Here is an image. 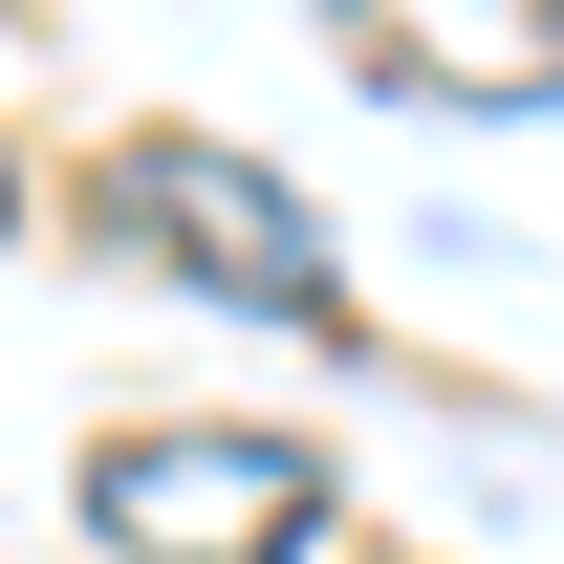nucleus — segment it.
<instances>
[{"instance_id":"1","label":"nucleus","mask_w":564,"mask_h":564,"mask_svg":"<svg viewBox=\"0 0 564 564\" xmlns=\"http://www.w3.org/2000/svg\"><path fill=\"white\" fill-rule=\"evenodd\" d=\"M109 239H152V261L196 282V304H261V326H348V282H326V217L282 196V174H239V152H196V131H152V152H109Z\"/></svg>"},{"instance_id":"2","label":"nucleus","mask_w":564,"mask_h":564,"mask_svg":"<svg viewBox=\"0 0 564 564\" xmlns=\"http://www.w3.org/2000/svg\"><path fill=\"white\" fill-rule=\"evenodd\" d=\"M109 564H304L326 543V456L304 434H131L87 478Z\"/></svg>"},{"instance_id":"3","label":"nucleus","mask_w":564,"mask_h":564,"mask_svg":"<svg viewBox=\"0 0 564 564\" xmlns=\"http://www.w3.org/2000/svg\"><path fill=\"white\" fill-rule=\"evenodd\" d=\"M326 44L434 109H478V131H543L564 109V0H326Z\"/></svg>"}]
</instances>
